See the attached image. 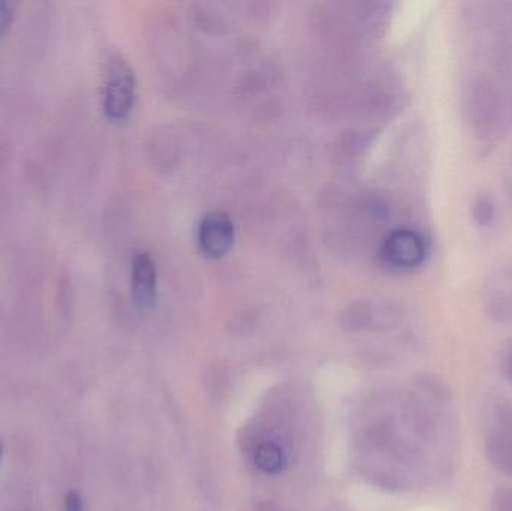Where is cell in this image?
<instances>
[{"label":"cell","mask_w":512,"mask_h":511,"mask_svg":"<svg viewBox=\"0 0 512 511\" xmlns=\"http://www.w3.org/2000/svg\"><path fill=\"white\" fill-rule=\"evenodd\" d=\"M15 8H17V5L14 2L0 0V42L5 38L12 21H14Z\"/></svg>","instance_id":"obj_11"},{"label":"cell","mask_w":512,"mask_h":511,"mask_svg":"<svg viewBox=\"0 0 512 511\" xmlns=\"http://www.w3.org/2000/svg\"><path fill=\"white\" fill-rule=\"evenodd\" d=\"M234 245V224L230 216L215 212L207 215L198 227V246L206 257H225Z\"/></svg>","instance_id":"obj_4"},{"label":"cell","mask_w":512,"mask_h":511,"mask_svg":"<svg viewBox=\"0 0 512 511\" xmlns=\"http://www.w3.org/2000/svg\"><path fill=\"white\" fill-rule=\"evenodd\" d=\"M487 458L501 473L512 476V437L499 431L490 435L486 443Z\"/></svg>","instance_id":"obj_7"},{"label":"cell","mask_w":512,"mask_h":511,"mask_svg":"<svg viewBox=\"0 0 512 511\" xmlns=\"http://www.w3.org/2000/svg\"><path fill=\"white\" fill-rule=\"evenodd\" d=\"M504 371L508 380H510L512 383V350L507 354V357H505Z\"/></svg>","instance_id":"obj_14"},{"label":"cell","mask_w":512,"mask_h":511,"mask_svg":"<svg viewBox=\"0 0 512 511\" xmlns=\"http://www.w3.org/2000/svg\"><path fill=\"white\" fill-rule=\"evenodd\" d=\"M484 302L495 320L512 321V266L490 279Z\"/></svg>","instance_id":"obj_6"},{"label":"cell","mask_w":512,"mask_h":511,"mask_svg":"<svg viewBox=\"0 0 512 511\" xmlns=\"http://www.w3.org/2000/svg\"><path fill=\"white\" fill-rule=\"evenodd\" d=\"M135 77L131 65L119 54H114L105 69L102 107L105 116L114 122L126 119L134 108Z\"/></svg>","instance_id":"obj_2"},{"label":"cell","mask_w":512,"mask_h":511,"mask_svg":"<svg viewBox=\"0 0 512 511\" xmlns=\"http://www.w3.org/2000/svg\"><path fill=\"white\" fill-rule=\"evenodd\" d=\"M158 275L153 258L146 252H138L132 258V299L140 309H150L156 302Z\"/></svg>","instance_id":"obj_5"},{"label":"cell","mask_w":512,"mask_h":511,"mask_svg":"<svg viewBox=\"0 0 512 511\" xmlns=\"http://www.w3.org/2000/svg\"><path fill=\"white\" fill-rule=\"evenodd\" d=\"M382 260L394 270H414L424 263L426 243L420 234L412 230L393 231L385 239L381 249Z\"/></svg>","instance_id":"obj_3"},{"label":"cell","mask_w":512,"mask_h":511,"mask_svg":"<svg viewBox=\"0 0 512 511\" xmlns=\"http://www.w3.org/2000/svg\"><path fill=\"white\" fill-rule=\"evenodd\" d=\"M469 113L475 132L483 140H495L507 128L508 110L501 92L484 78H477L469 89Z\"/></svg>","instance_id":"obj_1"},{"label":"cell","mask_w":512,"mask_h":511,"mask_svg":"<svg viewBox=\"0 0 512 511\" xmlns=\"http://www.w3.org/2000/svg\"><path fill=\"white\" fill-rule=\"evenodd\" d=\"M499 422H501V431L512 437V405L507 404L501 407Z\"/></svg>","instance_id":"obj_12"},{"label":"cell","mask_w":512,"mask_h":511,"mask_svg":"<svg viewBox=\"0 0 512 511\" xmlns=\"http://www.w3.org/2000/svg\"><path fill=\"white\" fill-rule=\"evenodd\" d=\"M490 511H512V488L510 486H502L493 492Z\"/></svg>","instance_id":"obj_10"},{"label":"cell","mask_w":512,"mask_h":511,"mask_svg":"<svg viewBox=\"0 0 512 511\" xmlns=\"http://www.w3.org/2000/svg\"><path fill=\"white\" fill-rule=\"evenodd\" d=\"M472 216L480 227H489L496 218V206L492 197L486 194L477 195L472 203Z\"/></svg>","instance_id":"obj_9"},{"label":"cell","mask_w":512,"mask_h":511,"mask_svg":"<svg viewBox=\"0 0 512 511\" xmlns=\"http://www.w3.org/2000/svg\"><path fill=\"white\" fill-rule=\"evenodd\" d=\"M0 456H2V446H0Z\"/></svg>","instance_id":"obj_15"},{"label":"cell","mask_w":512,"mask_h":511,"mask_svg":"<svg viewBox=\"0 0 512 511\" xmlns=\"http://www.w3.org/2000/svg\"><path fill=\"white\" fill-rule=\"evenodd\" d=\"M66 511H83V503L78 495L69 494L68 500H66Z\"/></svg>","instance_id":"obj_13"},{"label":"cell","mask_w":512,"mask_h":511,"mask_svg":"<svg viewBox=\"0 0 512 511\" xmlns=\"http://www.w3.org/2000/svg\"><path fill=\"white\" fill-rule=\"evenodd\" d=\"M285 456L282 449L274 443H264L255 453V464L262 473L277 474L283 468Z\"/></svg>","instance_id":"obj_8"}]
</instances>
